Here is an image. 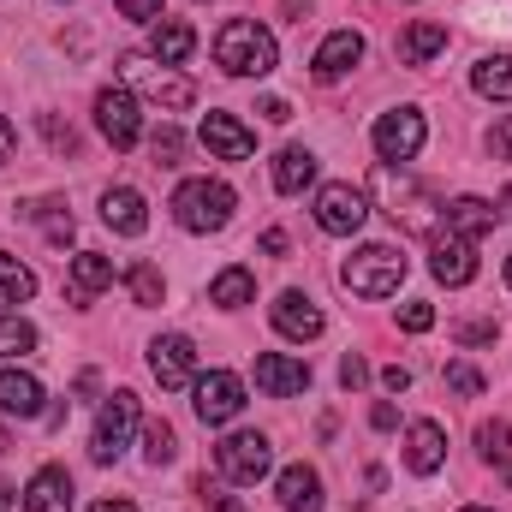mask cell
I'll return each mask as SVG.
<instances>
[{"mask_svg": "<svg viewBox=\"0 0 512 512\" xmlns=\"http://www.w3.org/2000/svg\"><path fill=\"white\" fill-rule=\"evenodd\" d=\"M370 197L382 203V215L399 233H423V239H435L441 209H447V203H435L429 185H417L411 173H393V167H376V173H370Z\"/></svg>", "mask_w": 512, "mask_h": 512, "instance_id": "1", "label": "cell"}, {"mask_svg": "<svg viewBox=\"0 0 512 512\" xmlns=\"http://www.w3.org/2000/svg\"><path fill=\"white\" fill-rule=\"evenodd\" d=\"M215 66L233 72V78H268L280 66V48L256 18H227L221 36H215Z\"/></svg>", "mask_w": 512, "mask_h": 512, "instance_id": "2", "label": "cell"}, {"mask_svg": "<svg viewBox=\"0 0 512 512\" xmlns=\"http://www.w3.org/2000/svg\"><path fill=\"white\" fill-rule=\"evenodd\" d=\"M233 209H239V197H233V185H221V179H185V185L173 191V221H179L185 233H221V227L233 221Z\"/></svg>", "mask_w": 512, "mask_h": 512, "instance_id": "3", "label": "cell"}, {"mask_svg": "<svg viewBox=\"0 0 512 512\" xmlns=\"http://www.w3.org/2000/svg\"><path fill=\"white\" fill-rule=\"evenodd\" d=\"M399 280H405V256L393 245H364L358 256L340 262V286L358 298H387V292H399Z\"/></svg>", "mask_w": 512, "mask_h": 512, "instance_id": "4", "label": "cell"}, {"mask_svg": "<svg viewBox=\"0 0 512 512\" xmlns=\"http://www.w3.org/2000/svg\"><path fill=\"white\" fill-rule=\"evenodd\" d=\"M131 429H137V393H108V405L96 411V435H90V459L96 465H114L131 447Z\"/></svg>", "mask_w": 512, "mask_h": 512, "instance_id": "5", "label": "cell"}, {"mask_svg": "<svg viewBox=\"0 0 512 512\" xmlns=\"http://www.w3.org/2000/svg\"><path fill=\"white\" fill-rule=\"evenodd\" d=\"M126 66V78L149 96V102H161V108H191L197 102V90H191V78H179V72H167L155 54H126L120 60Z\"/></svg>", "mask_w": 512, "mask_h": 512, "instance_id": "6", "label": "cell"}, {"mask_svg": "<svg viewBox=\"0 0 512 512\" xmlns=\"http://www.w3.org/2000/svg\"><path fill=\"white\" fill-rule=\"evenodd\" d=\"M215 465H221V477H233V483H262L268 465H274V447H268V435L239 429V435H227V441L215 447Z\"/></svg>", "mask_w": 512, "mask_h": 512, "instance_id": "7", "label": "cell"}, {"mask_svg": "<svg viewBox=\"0 0 512 512\" xmlns=\"http://www.w3.org/2000/svg\"><path fill=\"white\" fill-rule=\"evenodd\" d=\"M364 221H370V203H364V191H352V185H322V191H316V227H322V233H334V239H352Z\"/></svg>", "mask_w": 512, "mask_h": 512, "instance_id": "8", "label": "cell"}, {"mask_svg": "<svg viewBox=\"0 0 512 512\" xmlns=\"http://www.w3.org/2000/svg\"><path fill=\"white\" fill-rule=\"evenodd\" d=\"M149 376L167 387V393L191 387L197 382V346H191L185 334H161V340L149 346Z\"/></svg>", "mask_w": 512, "mask_h": 512, "instance_id": "9", "label": "cell"}, {"mask_svg": "<svg viewBox=\"0 0 512 512\" xmlns=\"http://www.w3.org/2000/svg\"><path fill=\"white\" fill-rule=\"evenodd\" d=\"M191 405H197L203 423H233L245 411V382L233 370H209V376H197V399Z\"/></svg>", "mask_w": 512, "mask_h": 512, "instance_id": "10", "label": "cell"}, {"mask_svg": "<svg viewBox=\"0 0 512 512\" xmlns=\"http://www.w3.org/2000/svg\"><path fill=\"white\" fill-rule=\"evenodd\" d=\"M423 114L417 108H393V114H382L376 120V155L382 161H411L417 149H423Z\"/></svg>", "mask_w": 512, "mask_h": 512, "instance_id": "11", "label": "cell"}, {"mask_svg": "<svg viewBox=\"0 0 512 512\" xmlns=\"http://www.w3.org/2000/svg\"><path fill=\"white\" fill-rule=\"evenodd\" d=\"M96 126H102V137H108L114 149H137L143 114H137L131 90H102V96H96Z\"/></svg>", "mask_w": 512, "mask_h": 512, "instance_id": "12", "label": "cell"}, {"mask_svg": "<svg viewBox=\"0 0 512 512\" xmlns=\"http://www.w3.org/2000/svg\"><path fill=\"white\" fill-rule=\"evenodd\" d=\"M429 268L441 286H471L477 280V245L459 239V233H435V251H429Z\"/></svg>", "mask_w": 512, "mask_h": 512, "instance_id": "13", "label": "cell"}, {"mask_svg": "<svg viewBox=\"0 0 512 512\" xmlns=\"http://www.w3.org/2000/svg\"><path fill=\"white\" fill-rule=\"evenodd\" d=\"M358 60H364V36H358V30H334V36L316 48V60H310V78H316V84H340V78H346Z\"/></svg>", "mask_w": 512, "mask_h": 512, "instance_id": "14", "label": "cell"}, {"mask_svg": "<svg viewBox=\"0 0 512 512\" xmlns=\"http://www.w3.org/2000/svg\"><path fill=\"white\" fill-rule=\"evenodd\" d=\"M256 387H262L268 399H292V393L310 387V364H304V358H286V352H262V358H256Z\"/></svg>", "mask_w": 512, "mask_h": 512, "instance_id": "15", "label": "cell"}, {"mask_svg": "<svg viewBox=\"0 0 512 512\" xmlns=\"http://www.w3.org/2000/svg\"><path fill=\"white\" fill-rule=\"evenodd\" d=\"M405 465H411L417 477H435V471L447 465V435H441V423L417 417V423L405 429Z\"/></svg>", "mask_w": 512, "mask_h": 512, "instance_id": "16", "label": "cell"}, {"mask_svg": "<svg viewBox=\"0 0 512 512\" xmlns=\"http://www.w3.org/2000/svg\"><path fill=\"white\" fill-rule=\"evenodd\" d=\"M274 328H280L286 340H316L328 322H322L316 298H304V292H280V298H274Z\"/></svg>", "mask_w": 512, "mask_h": 512, "instance_id": "17", "label": "cell"}, {"mask_svg": "<svg viewBox=\"0 0 512 512\" xmlns=\"http://www.w3.org/2000/svg\"><path fill=\"white\" fill-rule=\"evenodd\" d=\"M203 143H209V155H221V161H251L256 155V137L233 114H203Z\"/></svg>", "mask_w": 512, "mask_h": 512, "instance_id": "18", "label": "cell"}, {"mask_svg": "<svg viewBox=\"0 0 512 512\" xmlns=\"http://www.w3.org/2000/svg\"><path fill=\"white\" fill-rule=\"evenodd\" d=\"M441 221H447V233H459V239H471V245H477V239H489V233H495V221H501V215H495V203H483V197H453V203L441 209Z\"/></svg>", "mask_w": 512, "mask_h": 512, "instance_id": "19", "label": "cell"}, {"mask_svg": "<svg viewBox=\"0 0 512 512\" xmlns=\"http://www.w3.org/2000/svg\"><path fill=\"white\" fill-rule=\"evenodd\" d=\"M24 512H72V477L60 465H42L24 489Z\"/></svg>", "mask_w": 512, "mask_h": 512, "instance_id": "20", "label": "cell"}, {"mask_svg": "<svg viewBox=\"0 0 512 512\" xmlns=\"http://www.w3.org/2000/svg\"><path fill=\"white\" fill-rule=\"evenodd\" d=\"M102 221H108L114 233L137 239V233L149 227V209H143V197H137L131 185H108V191H102Z\"/></svg>", "mask_w": 512, "mask_h": 512, "instance_id": "21", "label": "cell"}, {"mask_svg": "<svg viewBox=\"0 0 512 512\" xmlns=\"http://www.w3.org/2000/svg\"><path fill=\"white\" fill-rule=\"evenodd\" d=\"M191 48H197V30H191L185 18H155V30H149V54H155L161 66L191 60Z\"/></svg>", "mask_w": 512, "mask_h": 512, "instance_id": "22", "label": "cell"}, {"mask_svg": "<svg viewBox=\"0 0 512 512\" xmlns=\"http://www.w3.org/2000/svg\"><path fill=\"white\" fill-rule=\"evenodd\" d=\"M441 48H447V24H435V18H417V24L399 36V66H429Z\"/></svg>", "mask_w": 512, "mask_h": 512, "instance_id": "23", "label": "cell"}, {"mask_svg": "<svg viewBox=\"0 0 512 512\" xmlns=\"http://www.w3.org/2000/svg\"><path fill=\"white\" fill-rule=\"evenodd\" d=\"M280 507L286 512H322V477L310 465H286L280 471Z\"/></svg>", "mask_w": 512, "mask_h": 512, "instance_id": "24", "label": "cell"}, {"mask_svg": "<svg viewBox=\"0 0 512 512\" xmlns=\"http://www.w3.org/2000/svg\"><path fill=\"white\" fill-rule=\"evenodd\" d=\"M310 179H316V155H310L304 143H292V149L274 155V191H280V197H298Z\"/></svg>", "mask_w": 512, "mask_h": 512, "instance_id": "25", "label": "cell"}, {"mask_svg": "<svg viewBox=\"0 0 512 512\" xmlns=\"http://www.w3.org/2000/svg\"><path fill=\"white\" fill-rule=\"evenodd\" d=\"M0 411L6 417H36L42 411V382L24 370H0Z\"/></svg>", "mask_w": 512, "mask_h": 512, "instance_id": "26", "label": "cell"}, {"mask_svg": "<svg viewBox=\"0 0 512 512\" xmlns=\"http://www.w3.org/2000/svg\"><path fill=\"white\" fill-rule=\"evenodd\" d=\"M471 90L489 102H512V54H483L471 66Z\"/></svg>", "mask_w": 512, "mask_h": 512, "instance_id": "27", "label": "cell"}, {"mask_svg": "<svg viewBox=\"0 0 512 512\" xmlns=\"http://www.w3.org/2000/svg\"><path fill=\"white\" fill-rule=\"evenodd\" d=\"M102 286H114V262H108V256H96V251L72 256V298L84 304V298H96Z\"/></svg>", "mask_w": 512, "mask_h": 512, "instance_id": "28", "label": "cell"}, {"mask_svg": "<svg viewBox=\"0 0 512 512\" xmlns=\"http://www.w3.org/2000/svg\"><path fill=\"white\" fill-rule=\"evenodd\" d=\"M251 298H256L251 268H221V274L209 280V304H221V310H245Z\"/></svg>", "mask_w": 512, "mask_h": 512, "instance_id": "29", "label": "cell"}, {"mask_svg": "<svg viewBox=\"0 0 512 512\" xmlns=\"http://www.w3.org/2000/svg\"><path fill=\"white\" fill-rule=\"evenodd\" d=\"M477 447H483V459L512 483V423H483L477 429Z\"/></svg>", "mask_w": 512, "mask_h": 512, "instance_id": "30", "label": "cell"}, {"mask_svg": "<svg viewBox=\"0 0 512 512\" xmlns=\"http://www.w3.org/2000/svg\"><path fill=\"white\" fill-rule=\"evenodd\" d=\"M143 459H149L155 471L179 459V435H173V423H161V417H149V423H143Z\"/></svg>", "mask_w": 512, "mask_h": 512, "instance_id": "31", "label": "cell"}, {"mask_svg": "<svg viewBox=\"0 0 512 512\" xmlns=\"http://www.w3.org/2000/svg\"><path fill=\"white\" fill-rule=\"evenodd\" d=\"M30 292H36V274L18 256H0V304H24Z\"/></svg>", "mask_w": 512, "mask_h": 512, "instance_id": "32", "label": "cell"}, {"mask_svg": "<svg viewBox=\"0 0 512 512\" xmlns=\"http://www.w3.org/2000/svg\"><path fill=\"white\" fill-rule=\"evenodd\" d=\"M24 215H36V221H42V233H48L54 245H72V233H78V227H72V215H66L60 203H30Z\"/></svg>", "mask_w": 512, "mask_h": 512, "instance_id": "33", "label": "cell"}, {"mask_svg": "<svg viewBox=\"0 0 512 512\" xmlns=\"http://www.w3.org/2000/svg\"><path fill=\"white\" fill-rule=\"evenodd\" d=\"M18 352H36V328L24 316H0V358H18Z\"/></svg>", "mask_w": 512, "mask_h": 512, "instance_id": "34", "label": "cell"}, {"mask_svg": "<svg viewBox=\"0 0 512 512\" xmlns=\"http://www.w3.org/2000/svg\"><path fill=\"white\" fill-rule=\"evenodd\" d=\"M161 292H167V286H161V268L137 262V268H131V298H137V304L149 310V304H161Z\"/></svg>", "mask_w": 512, "mask_h": 512, "instance_id": "35", "label": "cell"}, {"mask_svg": "<svg viewBox=\"0 0 512 512\" xmlns=\"http://www.w3.org/2000/svg\"><path fill=\"white\" fill-rule=\"evenodd\" d=\"M149 155H155V167H179V155H185V137L173 126H161L149 137Z\"/></svg>", "mask_w": 512, "mask_h": 512, "instance_id": "36", "label": "cell"}, {"mask_svg": "<svg viewBox=\"0 0 512 512\" xmlns=\"http://www.w3.org/2000/svg\"><path fill=\"white\" fill-rule=\"evenodd\" d=\"M399 328H405V334H429V328H435V304H423V298H411V304L399 310Z\"/></svg>", "mask_w": 512, "mask_h": 512, "instance_id": "37", "label": "cell"}, {"mask_svg": "<svg viewBox=\"0 0 512 512\" xmlns=\"http://www.w3.org/2000/svg\"><path fill=\"white\" fill-rule=\"evenodd\" d=\"M447 387L465 393V399H477V393H483V376H477L471 364H447Z\"/></svg>", "mask_w": 512, "mask_h": 512, "instance_id": "38", "label": "cell"}, {"mask_svg": "<svg viewBox=\"0 0 512 512\" xmlns=\"http://www.w3.org/2000/svg\"><path fill=\"white\" fill-rule=\"evenodd\" d=\"M340 382H346V387H352V393H358V387L370 382V364H364L358 352H346V358H340Z\"/></svg>", "mask_w": 512, "mask_h": 512, "instance_id": "39", "label": "cell"}, {"mask_svg": "<svg viewBox=\"0 0 512 512\" xmlns=\"http://www.w3.org/2000/svg\"><path fill=\"white\" fill-rule=\"evenodd\" d=\"M114 6L126 12L131 24H155V18H161V0H114Z\"/></svg>", "mask_w": 512, "mask_h": 512, "instance_id": "40", "label": "cell"}, {"mask_svg": "<svg viewBox=\"0 0 512 512\" xmlns=\"http://www.w3.org/2000/svg\"><path fill=\"white\" fill-rule=\"evenodd\" d=\"M453 340H459V346H483V340H495V322H459Z\"/></svg>", "mask_w": 512, "mask_h": 512, "instance_id": "41", "label": "cell"}, {"mask_svg": "<svg viewBox=\"0 0 512 512\" xmlns=\"http://www.w3.org/2000/svg\"><path fill=\"white\" fill-rule=\"evenodd\" d=\"M489 149H495V161H512V120H501L489 131Z\"/></svg>", "mask_w": 512, "mask_h": 512, "instance_id": "42", "label": "cell"}, {"mask_svg": "<svg viewBox=\"0 0 512 512\" xmlns=\"http://www.w3.org/2000/svg\"><path fill=\"white\" fill-rule=\"evenodd\" d=\"M42 131H48V143H54V149H78L72 126H60V120H48V114H42Z\"/></svg>", "mask_w": 512, "mask_h": 512, "instance_id": "43", "label": "cell"}, {"mask_svg": "<svg viewBox=\"0 0 512 512\" xmlns=\"http://www.w3.org/2000/svg\"><path fill=\"white\" fill-rule=\"evenodd\" d=\"M256 114H262L268 126H286V120H292V108H286L280 96H262V108H256Z\"/></svg>", "mask_w": 512, "mask_h": 512, "instance_id": "44", "label": "cell"}, {"mask_svg": "<svg viewBox=\"0 0 512 512\" xmlns=\"http://www.w3.org/2000/svg\"><path fill=\"white\" fill-rule=\"evenodd\" d=\"M382 387H387V393H405V387H411V370H399V364L382 370Z\"/></svg>", "mask_w": 512, "mask_h": 512, "instance_id": "45", "label": "cell"}, {"mask_svg": "<svg viewBox=\"0 0 512 512\" xmlns=\"http://www.w3.org/2000/svg\"><path fill=\"white\" fill-rule=\"evenodd\" d=\"M12 149H18V131L6 126V120H0V167H6V161H12Z\"/></svg>", "mask_w": 512, "mask_h": 512, "instance_id": "46", "label": "cell"}, {"mask_svg": "<svg viewBox=\"0 0 512 512\" xmlns=\"http://www.w3.org/2000/svg\"><path fill=\"white\" fill-rule=\"evenodd\" d=\"M262 251L280 256V251H286V233H280V227H268V233H262Z\"/></svg>", "mask_w": 512, "mask_h": 512, "instance_id": "47", "label": "cell"}, {"mask_svg": "<svg viewBox=\"0 0 512 512\" xmlns=\"http://www.w3.org/2000/svg\"><path fill=\"white\" fill-rule=\"evenodd\" d=\"M370 423H376V429H393V423H399V411H393V405H376V411H370Z\"/></svg>", "mask_w": 512, "mask_h": 512, "instance_id": "48", "label": "cell"}, {"mask_svg": "<svg viewBox=\"0 0 512 512\" xmlns=\"http://www.w3.org/2000/svg\"><path fill=\"white\" fill-rule=\"evenodd\" d=\"M90 512H137V507H131V501H120V495H108V501H96Z\"/></svg>", "mask_w": 512, "mask_h": 512, "instance_id": "49", "label": "cell"}, {"mask_svg": "<svg viewBox=\"0 0 512 512\" xmlns=\"http://www.w3.org/2000/svg\"><path fill=\"white\" fill-rule=\"evenodd\" d=\"M310 6H316V0H280V12H286V18H304Z\"/></svg>", "mask_w": 512, "mask_h": 512, "instance_id": "50", "label": "cell"}, {"mask_svg": "<svg viewBox=\"0 0 512 512\" xmlns=\"http://www.w3.org/2000/svg\"><path fill=\"white\" fill-rule=\"evenodd\" d=\"M0 512H12V483H0Z\"/></svg>", "mask_w": 512, "mask_h": 512, "instance_id": "51", "label": "cell"}, {"mask_svg": "<svg viewBox=\"0 0 512 512\" xmlns=\"http://www.w3.org/2000/svg\"><path fill=\"white\" fill-rule=\"evenodd\" d=\"M501 209H507V215H512V185H507V197H501Z\"/></svg>", "mask_w": 512, "mask_h": 512, "instance_id": "52", "label": "cell"}, {"mask_svg": "<svg viewBox=\"0 0 512 512\" xmlns=\"http://www.w3.org/2000/svg\"><path fill=\"white\" fill-rule=\"evenodd\" d=\"M507 286H512V256H507Z\"/></svg>", "mask_w": 512, "mask_h": 512, "instance_id": "53", "label": "cell"}, {"mask_svg": "<svg viewBox=\"0 0 512 512\" xmlns=\"http://www.w3.org/2000/svg\"><path fill=\"white\" fill-rule=\"evenodd\" d=\"M465 512H489V507H465Z\"/></svg>", "mask_w": 512, "mask_h": 512, "instance_id": "54", "label": "cell"}]
</instances>
